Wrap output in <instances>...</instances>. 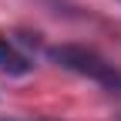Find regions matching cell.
<instances>
[{
  "mask_svg": "<svg viewBox=\"0 0 121 121\" xmlns=\"http://www.w3.org/2000/svg\"><path fill=\"white\" fill-rule=\"evenodd\" d=\"M51 60L60 64L64 71L78 74V78H87V81L101 84L104 91H111V94H121V67L111 64L108 57H101L98 51H91V47L60 44V47H51Z\"/></svg>",
  "mask_w": 121,
  "mask_h": 121,
  "instance_id": "6da1fadb",
  "label": "cell"
},
{
  "mask_svg": "<svg viewBox=\"0 0 121 121\" xmlns=\"http://www.w3.org/2000/svg\"><path fill=\"white\" fill-rule=\"evenodd\" d=\"M0 71H7V74H13V78H24V74H30L34 71V64H30V57H24L13 44L0 34Z\"/></svg>",
  "mask_w": 121,
  "mask_h": 121,
  "instance_id": "7a4b0ae2",
  "label": "cell"
}]
</instances>
